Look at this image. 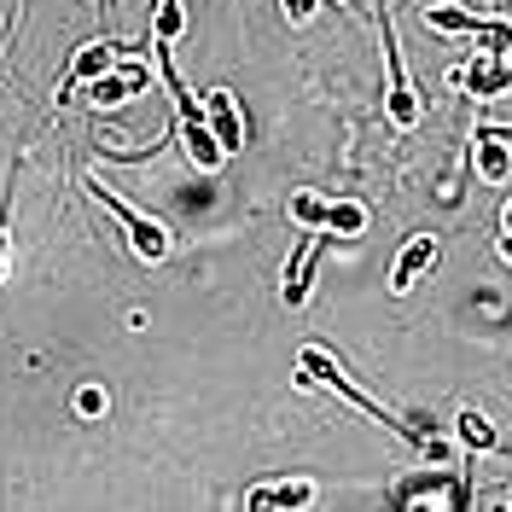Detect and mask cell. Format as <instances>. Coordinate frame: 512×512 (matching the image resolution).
<instances>
[{
    "label": "cell",
    "instance_id": "cell-1",
    "mask_svg": "<svg viewBox=\"0 0 512 512\" xmlns=\"http://www.w3.org/2000/svg\"><path fill=\"white\" fill-rule=\"evenodd\" d=\"M297 384H303V390H309V384H326V390H338V396H344L350 408H361L367 419L390 425V431H396L402 443L414 448V454H431V460H443V454H448V448L437 443L431 431H419V425H402V419L390 414V408H379V402H373V396H367V390H361V384H355L350 373H344V367H338V361H332L326 350H315V344H309V350L297 355Z\"/></svg>",
    "mask_w": 512,
    "mask_h": 512
},
{
    "label": "cell",
    "instance_id": "cell-2",
    "mask_svg": "<svg viewBox=\"0 0 512 512\" xmlns=\"http://www.w3.org/2000/svg\"><path fill=\"white\" fill-rule=\"evenodd\" d=\"M88 192H94V204H105V210H111V222L123 227L128 251L140 256V262H152V268H158V262H169V251H175V233H169V227H163L158 216H140V210L128 204L123 192L105 187L99 175H88Z\"/></svg>",
    "mask_w": 512,
    "mask_h": 512
},
{
    "label": "cell",
    "instance_id": "cell-3",
    "mask_svg": "<svg viewBox=\"0 0 512 512\" xmlns=\"http://www.w3.org/2000/svg\"><path fill=\"white\" fill-rule=\"evenodd\" d=\"M379 41H384V117L396 134H414L425 105H419L414 82H408V64H402V47H396V24H390V6L379 0Z\"/></svg>",
    "mask_w": 512,
    "mask_h": 512
},
{
    "label": "cell",
    "instance_id": "cell-4",
    "mask_svg": "<svg viewBox=\"0 0 512 512\" xmlns=\"http://www.w3.org/2000/svg\"><path fill=\"white\" fill-rule=\"evenodd\" d=\"M152 76H158V64H146V59H117L111 70H99L94 82L82 88V99H88V105H123V99L146 94V88H152Z\"/></svg>",
    "mask_w": 512,
    "mask_h": 512
},
{
    "label": "cell",
    "instance_id": "cell-5",
    "mask_svg": "<svg viewBox=\"0 0 512 512\" xmlns=\"http://www.w3.org/2000/svg\"><path fill=\"white\" fill-rule=\"evenodd\" d=\"M326 245H332L326 227H303V239H297V251H291V262H286V286H280L286 309H303V303H309V286H315V268H320V251H326Z\"/></svg>",
    "mask_w": 512,
    "mask_h": 512
},
{
    "label": "cell",
    "instance_id": "cell-6",
    "mask_svg": "<svg viewBox=\"0 0 512 512\" xmlns=\"http://www.w3.org/2000/svg\"><path fill=\"white\" fill-rule=\"evenodd\" d=\"M437 256H443V239H437V233H408L402 251H396V262H390V297H408V291L437 268Z\"/></svg>",
    "mask_w": 512,
    "mask_h": 512
},
{
    "label": "cell",
    "instance_id": "cell-7",
    "mask_svg": "<svg viewBox=\"0 0 512 512\" xmlns=\"http://www.w3.org/2000/svg\"><path fill=\"white\" fill-rule=\"evenodd\" d=\"M204 123H210V134H216V146H222L227 158L245 152V111H239V99L227 94V88L204 94Z\"/></svg>",
    "mask_w": 512,
    "mask_h": 512
},
{
    "label": "cell",
    "instance_id": "cell-8",
    "mask_svg": "<svg viewBox=\"0 0 512 512\" xmlns=\"http://www.w3.org/2000/svg\"><path fill=\"white\" fill-rule=\"evenodd\" d=\"M454 82H460L466 99H495V94L512 88V59L507 53H478V47H472V70H460Z\"/></svg>",
    "mask_w": 512,
    "mask_h": 512
},
{
    "label": "cell",
    "instance_id": "cell-9",
    "mask_svg": "<svg viewBox=\"0 0 512 512\" xmlns=\"http://www.w3.org/2000/svg\"><path fill=\"white\" fill-rule=\"evenodd\" d=\"M117 53H128V47H117V41H88V47H76V59H70V70H64V82H59V105L64 99H76L88 82H94L99 70H111L117 64Z\"/></svg>",
    "mask_w": 512,
    "mask_h": 512
},
{
    "label": "cell",
    "instance_id": "cell-10",
    "mask_svg": "<svg viewBox=\"0 0 512 512\" xmlns=\"http://www.w3.org/2000/svg\"><path fill=\"white\" fill-rule=\"evenodd\" d=\"M245 507H251V512H303V507H315V483H309V478L256 483L251 495H245Z\"/></svg>",
    "mask_w": 512,
    "mask_h": 512
},
{
    "label": "cell",
    "instance_id": "cell-11",
    "mask_svg": "<svg viewBox=\"0 0 512 512\" xmlns=\"http://www.w3.org/2000/svg\"><path fill=\"white\" fill-rule=\"evenodd\" d=\"M454 437H460L466 454H512V443L495 431V419L478 414V408H460V414H454Z\"/></svg>",
    "mask_w": 512,
    "mask_h": 512
},
{
    "label": "cell",
    "instance_id": "cell-12",
    "mask_svg": "<svg viewBox=\"0 0 512 512\" xmlns=\"http://www.w3.org/2000/svg\"><path fill=\"white\" fill-rule=\"evenodd\" d=\"M419 18H425V30H437V35H478L483 24V12L478 6H466V0H431V6H419Z\"/></svg>",
    "mask_w": 512,
    "mask_h": 512
},
{
    "label": "cell",
    "instance_id": "cell-13",
    "mask_svg": "<svg viewBox=\"0 0 512 512\" xmlns=\"http://www.w3.org/2000/svg\"><path fill=\"white\" fill-rule=\"evenodd\" d=\"M472 152H478V175L489 181V187H501V181L512 175V152H507V140H501L495 128H478V146H472Z\"/></svg>",
    "mask_w": 512,
    "mask_h": 512
},
{
    "label": "cell",
    "instance_id": "cell-14",
    "mask_svg": "<svg viewBox=\"0 0 512 512\" xmlns=\"http://www.w3.org/2000/svg\"><path fill=\"white\" fill-rule=\"evenodd\" d=\"M367 222H373V216H367L361 198H332V210H326V233H332V239H361Z\"/></svg>",
    "mask_w": 512,
    "mask_h": 512
},
{
    "label": "cell",
    "instance_id": "cell-15",
    "mask_svg": "<svg viewBox=\"0 0 512 512\" xmlns=\"http://www.w3.org/2000/svg\"><path fill=\"white\" fill-rule=\"evenodd\" d=\"M187 35V0H158L152 6V47H175Z\"/></svg>",
    "mask_w": 512,
    "mask_h": 512
},
{
    "label": "cell",
    "instance_id": "cell-16",
    "mask_svg": "<svg viewBox=\"0 0 512 512\" xmlns=\"http://www.w3.org/2000/svg\"><path fill=\"white\" fill-rule=\"evenodd\" d=\"M326 210H332V198H326V192H315V187H297L286 198V216L297 227H326Z\"/></svg>",
    "mask_w": 512,
    "mask_h": 512
},
{
    "label": "cell",
    "instance_id": "cell-17",
    "mask_svg": "<svg viewBox=\"0 0 512 512\" xmlns=\"http://www.w3.org/2000/svg\"><path fill=\"white\" fill-rule=\"evenodd\" d=\"M105 408H111V396H105V390H99V384H82V390H76V414H105Z\"/></svg>",
    "mask_w": 512,
    "mask_h": 512
},
{
    "label": "cell",
    "instance_id": "cell-18",
    "mask_svg": "<svg viewBox=\"0 0 512 512\" xmlns=\"http://www.w3.org/2000/svg\"><path fill=\"white\" fill-rule=\"evenodd\" d=\"M320 6H326V0H280V12H286V24H291V30H303V24L315 18Z\"/></svg>",
    "mask_w": 512,
    "mask_h": 512
},
{
    "label": "cell",
    "instance_id": "cell-19",
    "mask_svg": "<svg viewBox=\"0 0 512 512\" xmlns=\"http://www.w3.org/2000/svg\"><path fill=\"white\" fill-rule=\"evenodd\" d=\"M6 274H12V233L0 227V286H6Z\"/></svg>",
    "mask_w": 512,
    "mask_h": 512
},
{
    "label": "cell",
    "instance_id": "cell-20",
    "mask_svg": "<svg viewBox=\"0 0 512 512\" xmlns=\"http://www.w3.org/2000/svg\"><path fill=\"white\" fill-rule=\"evenodd\" d=\"M501 233H512V198H507V210H501Z\"/></svg>",
    "mask_w": 512,
    "mask_h": 512
},
{
    "label": "cell",
    "instance_id": "cell-21",
    "mask_svg": "<svg viewBox=\"0 0 512 512\" xmlns=\"http://www.w3.org/2000/svg\"><path fill=\"white\" fill-rule=\"evenodd\" d=\"M501 256H507V262H512V233H501Z\"/></svg>",
    "mask_w": 512,
    "mask_h": 512
},
{
    "label": "cell",
    "instance_id": "cell-22",
    "mask_svg": "<svg viewBox=\"0 0 512 512\" xmlns=\"http://www.w3.org/2000/svg\"><path fill=\"white\" fill-rule=\"evenodd\" d=\"M507 501H512V489H507Z\"/></svg>",
    "mask_w": 512,
    "mask_h": 512
}]
</instances>
